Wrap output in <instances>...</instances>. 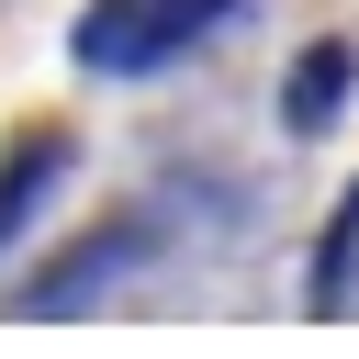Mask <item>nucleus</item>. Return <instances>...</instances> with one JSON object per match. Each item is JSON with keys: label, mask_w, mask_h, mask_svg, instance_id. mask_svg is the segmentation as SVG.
Returning a JSON list of instances; mask_svg holds the SVG:
<instances>
[{"label": "nucleus", "mask_w": 359, "mask_h": 359, "mask_svg": "<svg viewBox=\"0 0 359 359\" xmlns=\"http://www.w3.org/2000/svg\"><path fill=\"white\" fill-rule=\"evenodd\" d=\"M56 168H67V146H56V135H22V157L0 168V236H11L22 213H34V191H45Z\"/></svg>", "instance_id": "20e7f679"}, {"label": "nucleus", "mask_w": 359, "mask_h": 359, "mask_svg": "<svg viewBox=\"0 0 359 359\" xmlns=\"http://www.w3.org/2000/svg\"><path fill=\"white\" fill-rule=\"evenodd\" d=\"M348 67H359L348 45H314V56L292 67V101H280V112H292V123H325V112H337V90H348Z\"/></svg>", "instance_id": "7ed1b4c3"}, {"label": "nucleus", "mask_w": 359, "mask_h": 359, "mask_svg": "<svg viewBox=\"0 0 359 359\" xmlns=\"http://www.w3.org/2000/svg\"><path fill=\"white\" fill-rule=\"evenodd\" d=\"M202 11H213V0H90L79 56H90V67H112V79H135V67L180 56V34H202Z\"/></svg>", "instance_id": "f257e3e1"}, {"label": "nucleus", "mask_w": 359, "mask_h": 359, "mask_svg": "<svg viewBox=\"0 0 359 359\" xmlns=\"http://www.w3.org/2000/svg\"><path fill=\"white\" fill-rule=\"evenodd\" d=\"M146 258V224H112V236H90V247H67L45 280H34V314H79L90 303V280H123Z\"/></svg>", "instance_id": "f03ea898"}]
</instances>
